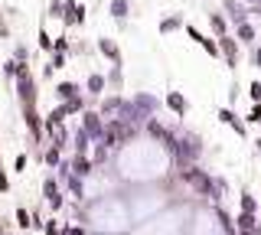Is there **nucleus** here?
I'll list each match as a JSON object with an SVG mask.
<instances>
[{"label": "nucleus", "instance_id": "nucleus-1", "mask_svg": "<svg viewBox=\"0 0 261 235\" xmlns=\"http://www.w3.org/2000/svg\"><path fill=\"white\" fill-rule=\"evenodd\" d=\"M170 105H173L176 111H183V108H186V105H183V98H180V95H170Z\"/></svg>", "mask_w": 261, "mask_h": 235}]
</instances>
